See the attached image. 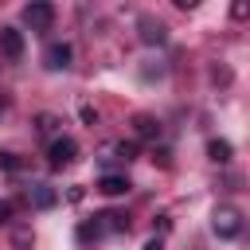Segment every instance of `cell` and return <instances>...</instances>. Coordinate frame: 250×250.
I'll return each instance as SVG.
<instances>
[{"label":"cell","mask_w":250,"mask_h":250,"mask_svg":"<svg viewBox=\"0 0 250 250\" xmlns=\"http://www.w3.org/2000/svg\"><path fill=\"white\" fill-rule=\"evenodd\" d=\"M164 39H168V27H164L160 20H152V16H141V43H148V47L156 43V47H160Z\"/></svg>","instance_id":"ba28073f"},{"label":"cell","mask_w":250,"mask_h":250,"mask_svg":"<svg viewBox=\"0 0 250 250\" xmlns=\"http://www.w3.org/2000/svg\"><path fill=\"white\" fill-rule=\"evenodd\" d=\"M98 191H102V195H125V191H129V180L117 176V172H105V176L98 180Z\"/></svg>","instance_id":"30bf717a"},{"label":"cell","mask_w":250,"mask_h":250,"mask_svg":"<svg viewBox=\"0 0 250 250\" xmlns=\"http://www.w3.org/2000/svg\"><path fill=\"white\" fill-rule=\"evenodd\" d=\"M12 211H16V203H12V199H0V223H8Z\"/></svg>","instance_id":"2e32d148"},{"label":"cell","mask_w":250,"mask_h":250,"mask_svg":"<svg viewBox=\"0 0 250 250\" xmlns=\"http://www.w3.org/2000/svg\"><path fill=\"white\" fill-rule=\"evenodd\" d=\"M113 152H117L121 160H133V156H137V145H133V141H121V145H113Z\"/></svg>","instance_id":"4fadbf2b"},{"label":"cell","mask_w":250,"mask_h":250,"mask_svg":"<svg viewBox=\"0 0 250 250\" xmlns=\"http://www.w3.org/2000/svg\"><path fill=\"white\" fill-rule=\"evenodd\" d=\"M78 160V141L74 137H51V145H47V164L59 172V168H70Z\"/></svg>","instance_id":"3957f363"},{"label":"cell","mask_w":250,"mask_h":250,"mask_svg":"<svg viewBox=\"0 0 250 250\" xmlns=\"http://www.w3.org/2000/svg\"><path fill=\"white\" fill-rule=\"evenodd\" d=\"M20 168H23L20 152H0V172H20Z\"/></svg>","instance_id":"7c38bea8"},{"label":"cell","mask_w":250,"mask_h":250,"mask_svg":"<svg viewBox=\"0 0 250 250\" xmlns=\"http://www.w3.org/2000/svg\"><path fill=\"white\" fill-rule=\"evenodd\" d=\"M70 59H74V47H70V43H51V47L43 51V66H47V70H66Z\"/></svg>","instance_id":"5b68a950"},{"label":"cell","mask_w":250,"mask_h":250,"mask_svg":"<svg viewBox=\"0 0 250 250\" xmlns=\"http://www.w3.org/2000/svg\"><path fill=\"white\" fill-rule=\"evenodd\" d=\"M55 125H59V117H55V113H39V133H51Z\"/></svg>","instance_id":"9a60e30c"},{"label":"cell","mask_w":250,"mask_h":250,"mask_svg":"<svg viewBox=\"0 0 250 250\" xmlns=\"http://www.w3.org/2000/svg\"><path fill=\"white\" fill-rule=\"evenodd\" d=\"M133 133H137L141 141H152V137H160V121H156L152 113H137V117H133Z\"/></svg>","instance_id":"9c48e42d"},{"label":"cell","mask_w":250,"mask_h":250,"mask_svg":"<svg viewBox=\"0 0 250 250\" xmlns=\"http://www.w3.org/2000/svg\"><path fill=\"white\" fill-rule=\"evenodd\" d=\"M78 113H82V121H86V125H98V109H94V105H86V102H82V105H78Z\"/></svg>","instance_id":"5bb4252c"},{"label":"cell","mask_w":250,"mask_h":250,"mask_svg":"<svg viewBox=\"0 0 250 250\" xmlns=\"http://www.w3.org/2000/svg\"><path fill=\"white\" fill-rule=\"evenodd\" d=\"M0 55H4V59H20V55H23V31L0 27Z\"/></svg>","instance_id":"52a82bcc"},{"label":"cell","mask_w":250,"mask_h":250,"mask_svg":"<svg viewBox=\"0 0 250 250\" xmlns=\"http://www.w3.org/2000/svg\"><path fill=\"white\" fill-rule=\"evenodd\" d=\"M125 230H129V215H121V211H98L90 223L78 227V238L90 242V238H102V234H125Z\"/></svg>","instance_id":"6da1fadb"},{"label":"cell","mask_w":250,"mask_h":250,"mask_svg":"<svg viewBox=\"0 0 250 250\" xmlns=\"http://www.w3.org/2000/svg\"><path fill=\"white\" fill-rule=\"evenodd\" d=\"M145 250H164V242H160V238H148V242H145Z\"/></svg>","instance_id":"ac0fdd59"},{"label":"cell","mask_w":250,"mask_h":250,"mask_svg":"<svg viewBox=\"0 0 250 250\" xmlns=\"http://www.w3.org/2000/svg\"><path fill=\"white\" fill-rule=\"evenodd\" d=\"M23 23H27L31 31H47V27L55 23V4H43V0H39V4H27V8H23Z\"/></svg>","instance_id":"277c9868"},{"label":"cell","mask_w":250,"mask_h":250,"mask_svg":"<svg viewBox=\"0 0 250 250\" xmlns=\"http://www.w3.org/2000/svg\"><path fill=\"white\" fill-rule=\"evenodd\" d=\"M152 160H156V164H172V152H168V148H156Z\"/></svg>","instance_id":"e0dca14e"},{"label":"cell","mask_w":250,"mask_h":250,"mask_svg":"<svg viewBox=\"0 0 250 250\" xmlns=\"http://www.w3.org/2000/svg\"><path fill=\"white\" fill-rule=\"evenodd\" d=\"M27 203H31L35 211H51V207L59 203V191H55L51 184H31V188H27Z\"/></svg>","instance_id":"8992f818"},{"label":"cell","mask_w":250,"mask_h":250,"mask_svg":"<svg viewBox=\"0 0 250 250\" xmlns=\"http://www.w3.org/2000/svg\"><path fill=\"white\" fill-rule=\"evenodd\" d=\"M211 230H215L219 238H238V234H242V211H238L234 203H219V207L211 211Z\"/></svg>","instance_id":"7a4b0ae2"},{"label":"cell","mask_w":250,"mask_h":250,"mask_svg":"<svg viewBox=\"0 0 250 250\" xmlns=\"http://www.w3.org/2000/svg\"><path fill=\"white\" fill-rule=\"evenodd\" d=\"M207 156H211L215 164H227V160L234 156V148H230V141H219V137H215V141H207Z\"/></svg>","instance_id":"8fae6325"}]
</instances>
